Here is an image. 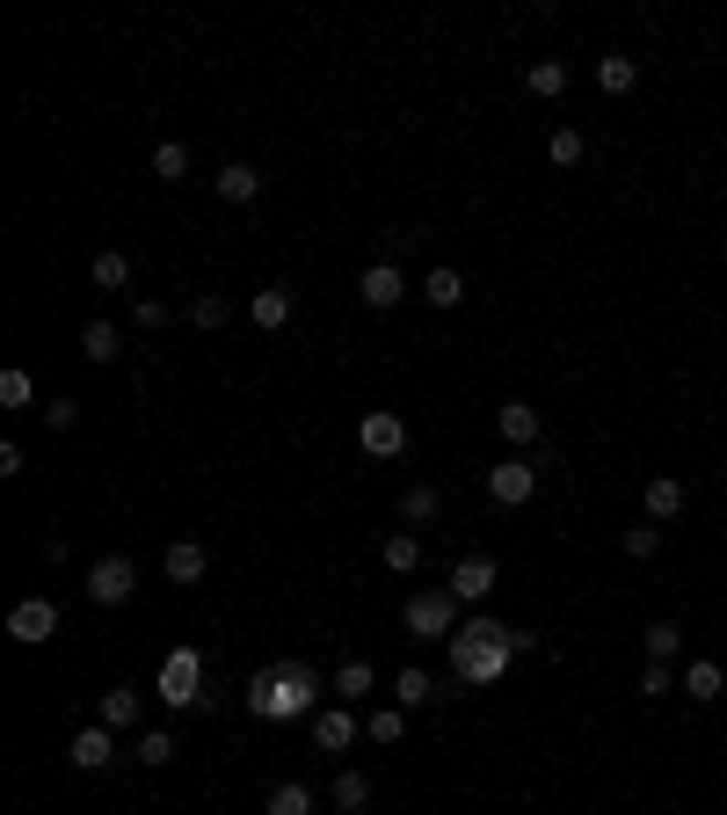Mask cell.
Segmentation results:
<instances>
[{
  "label": "cell",
  "instance_id": "21",
  "mask_svg": "<svg viewBox=\"0 0 727 815\" xmlns=\"http://www.w3.org/2000/svg\"><path fill=\"white\" fill-rule=\"evenodd\" d=\"M633 81H641V59H625V52H604V59H597V87H604V95H625Z\"/></svg>",
  "mask_w": 727,
  "mask_h": 815
},
{
  "label": "cell",
  "instance_id": "33",
  "mask_svg": "<svg viewBox=\"0 0 727 815\" xmlns=\"http://www.w3.org/2000/svg\"><path fill=\"white\" fill-rule=\"evenodd\" d=\"M371 685H379V670H371V662H343V670H335V692H343V699H364Z\"/></svg>",
  "mask_w": 727,
  "mask_h": 815
},
{
  "label": "cell",
  "instance_id": "12",
  "mask_svg": "<svg viewBox=\"0 0 727 815\" xmlns=\"http://www.w3.org/2000/svg\"><path fill=\"white\" fill-rule=\"evenodd\" d=\"M357 735H364V721H357L349 707H320V713H313V743L328 750V757H343Z\"/></svg>",
  "mask_w": 727,
  "mask_h": 815
},
{
  "label": "cell",
  "instance_id": "30",
  "mask_svg": "<svg viewBox=\"0 0 727 815\" xmlns=\"http://www.w3.org/2000/svg\"><path fill=\"white\" fill-rule=\"evenodd\" d=\"M154 175H160V182H182V175H190V146H182V139H160L154 146Z\"/></svg>",
  "mask_w": 727,
  "mask_h": 815
},
{
  "label": "cell",
  "instance_id": "39",
  "mask_svg": "<svg viewBox=\"0 0 727 815\" xmlns=\"http://www.w3.org/2000/svg\"><path fill=\"white\" fill-rule=\"evenodd\" d=\"M131 321L139 328H168V299H131Z\"/></svg>",
  "mask_w": 727,
  "mask_h": 815
},
{
  "label": "cell",
  "instance_id": "16",
  "mask_svg": "<svg viewBox=\"0 0 727 815\" xmlns=\"http://www.w3.org/2000/svg\"><path fill=\"white\" fill-rule=\"evenodd\" d=\"M727 692V670L713 656H698V662H684V699H698V707H706V699H720Z\"/></svg>",
  "mask_w": 727,
  "mask_h": 815
},
{
  "label": "cell",
  "instance_id": "38",
  "mask_svg": "<svg viewBox=\"0 0 727 815\" xmlns=\"http://www.w3.org/2000/svg\"><path fill=\"white\" fill-rule=\"evenodd\" d=\"M190 321H197V328H225V321H233V306H225L219 292H204V299L190 306Z\"/></svg>",
  "mask_w": 727,
  "mask_h": 815
},
{
  "label": "cell",
  "instance_id": "5",
  "mask_svg": "<svg viewBox=\"0 0 727 815\" xmlns=\"http://www.w3.org/2000/svg\"><path fill=\"white\" fill-rule=\"evenodd\" d=\"M59 634V605L52 597H22L15 612H8V641H22V648H44Z\"/></svg>",
  "mask_w": 727,
  "mask_h": 815
},
{
  "label": "cell",
  "instance_id": "11",
  "mask_svg": "<svg viewBox=\"0 0 727 815\" xmlns=\"http://www.w3.org/2000/svg\"><path fill=\"white\" fill-rule=\"evenodd\" d=\"M357 299H364L371 313H393L400 299H408V278H400V262H371V270L357 278Z\"/></svg>",
  "mask_w": 727,
  "mask_h": 815
},
{
  "label": "cell",
  "instance_id": "31",
  "mask_svg": "<svg viewBox=\"0 0 727 815\" xmlns=\"http://www.w3.org/2000/svg\"><path fill=\"white\" fill-rule=\"evenodd\" d=\"M524 81H531V95H546V103H554V95H568V66H560V59H538Z\"/></svg>",
  "mask_w": 727,
  "mask_h": 815
},
{
  "label": "cell",
  "instance_id": "28",
  "mask_svg": "<svg viewBox=\"0 0 727 815\" xmlns=\"http://www.w3.org/2000/svg\"><path fill=\"white\" fill-rule=\"evenodd\" d=\"M364 735H371V743H386V750H393L400 735H408V707H379V713H371V721H364Z\"/></svg>",
  "mask_w": 727,
  "mask_h": 815
},
{
  "label": "cell",
  "instance_id": "27",
  "mask_svg": "<svg viewBox=\"0 0 727 815\" xmlns=\"http://www.w3.org/2000/svg\"><path fill=\"white\" fill-rule=\"evenodd\" d=\"M436 510H444V495H436L430 481H415V488H408V495H400V518H408V524H430Z\"/></svg>",
  "mask_w": 727,
  "mask_h": 815
},
{
  "label": "cell",
  "instance_id": "14",
  "mask_svg": "<svg viewBox=\"0 0 727 815\" xmlns=\"http://www.w3.org/2000/svg\"><path fill=\"white\" fill-rule=\"evenodd\" d=\"M292 313H298L292 284H270V292H255V299H247V321H255V328H284Z\"/></svg>",
  "mask_w": 727,
  "mask_h": 815
},
{
  "label": "cell",
  "instance_id": "8",
  "mask_svg": "<svg viewBox=\"0 0 727 815\" xmlns=\"http://www.w3.org/2000/svg\"><path fill=\"white\" fill-rule=\"evenodd\" d=\"M357 445L371 451V459H400V451H408V422H400L393 408H371V416L357 422Z\"/></svg>",
  "mask_w": 727,
  "mask_h": 815
},
{
  "label": "cell",
  "instance_id": "20",
  "mask_svg": "<svg viewBox=\"0 0 727 815\" xmlns=\"http://www.w3.org/2000/svg\"><path fill=\"white\" fill-rule=\"evenodd\" d=\"M219 197H225V205H255V197H262V175L247 168V160H233V168H219Z\"/></svg>",
  "mask_w": 727,
  "mask_h": 815
},
{
  "label": "cell",
  "instance_id": "26",
  "mask_svg": "<svg viewBox=\"0 0 727 815\" xmlns=\"http://www.w3.org/2000/svg\"><path fill=\"white\" fill-rule=\"evenodd\" d=\"M139 707H146V699L131 692V685H117V692L103 699V721H109V729H139Z\"/></svg>",
  "mask_w": 727,
  "mask_h": 815
},
{
  "label": "cell",
  "instance_id": "22",
  "mask_svg": "<svg viewBox=\"0 0 727 815\" xmlns=\"http://www.w3.org/2000/svg\"><path fill=\"white\" fill-rule=\"evenodd\" d=\"M641 648H647V662H676V656H684V626H676V619H655V626L641 634Z\"/></svg>",
  "mask_w": 727,
  "mask_h": 815
},
{
  "label": "cell",
  "instance_id": "18",
  "mask_svg": "<svg viewBox=\"0 0 727 815\" xmlns=\"http://www.w3.org/2000/svg\"><path fill=\"white\" fill-rule=\"evenodd\" d=\"M647 518L655 524H670V518H684V481H670V473H655V481H647Z\"/></svg>",
  "mask_w": 727,
  "mask_h": 815
},
{
  "label": "cell",
  "instance_id": "7",
  "mask_svg": "<svg viewBox=\"0 0 727 815\" xmlns=\"http://www.w3.org/2000/svg\"><path fill=\"white\" fill-rule=\"evenodd\" d=\"M487 495H495L503 510L531 503V495H538V467H531V459H503V467H487Z\"/></svg>",
  "mask_w": 727,
  "mask_h": 815
},
{
  "label": "cell",
  "instance_id": "10",
  "mask_svg": "<svg viewBox=\"0 0 727 815\" xmlns=\"http://www.w3.org/2000/svg\"><path fill=\"white\" fill-rule=\"evenodd\" d=\"M495 583H503V568H495L487 554H466L459 568H451V597H459V605H487Z\"/></svg>",
  "mask_w": 727,
  "mask_h": 815
},
{
  "label": "cell",
  "instance_id": "35",
  "mask_svg": "<svg viewBox=\"0 0 727 815\" xmlns=\"http://www.w3.org/2000/svg\"><path fill=\"white\" fill-rule=\"evenodd\" d=\"M625 554H633V561H655L662 554V524H625Z\"/></svg>",
  "mask_w": 727,
  "mask_h": 815
},
{
  "label": "cell",
  "instance_id": "36",
  "mask_svg": "<svg viewBox=\"0 0 727 815\" xmlns=\"http://www.w3.org/2000/svg\"><path fill=\"white\" fill-rule=\"evenodd\" d=\"M371 801V780L364 772H335V808H364Z\"/></svg>",
  "mask_w": 727,
  "mask_h": 815
},
{
  "label": "cell",
  "instance_id": "37",
  "mask_svg": "<svg viewBox=\"0 0 727 815\" xmlns=\"http://www.w3.org/2000/svg\"><path fill=\"white\" fill-rule=\"evenodd\" d=\"M131 757H139V764H154V772H160V764H168V757H175V735H160V729H146V735H139V750H131Z\"/></svg>",
  "mask_w": 727,
  "mask_h": 815
},
{
  "label": "cell",
  "instance_id": "25",
  "mask_svg": "<svg viewBox=\"0 0 727 815\" xmlns=\"http://www.w3.org/2000/svg\"><path fill=\"white\" fill-rule=\"evenodd\" d=\"M393 699H400V707H430V699H436V677H430V670H415V662H408V670L393 677Z\"/></svg>",
  "mask_w": 727,
  "mask_h": 815
},
{
  "label": "cell",
  "instance_id": "23",
  "mask_svg": "<svg viewBox=\"0 0 727 815\" xmlns=\"http://www.w3.org/2000/svg\"><path fill=\"white\" fill-rule=\"evenodd\" d=\"M87 278L103 284V292H124V284H131V255H124V248H103V255L87 262Z\"/></svg>",
  "mask_w": 727,
  "mask_h": 815
},
{
  "label": "cell",
  "instance_id": "13",
  "mask_svg": "<svg viewBox=\"0 0 727 815\" xmlns=\"http://www.w3.org/2000/svg\"><path fill=\"white\" fill-rule=\"evenodd\" d=\"M495 430H503V445H538V437H546V416H538L531 400H503V408H495Z\"/></svg>",
  "mask_w": 727,
  "mask_h": 815
},
{
  "label": "cell",
  "instance_id": "34",
  "mask_svg": "<svg viewBox=\"0 0 727 815\" xmlns=\"http://www.w3.org/2000/svg\"><path fill=\"white\" fill-rule=\"evenodd\" d=\"M270 815H313V786H298V780H284L277 794H270Z\"/></svg>",
  "mask_w": 727,
  "mask_h": 815
},
{
  "label": "cell",
  "instance_id": "32",
  "mask_svg": "<svg viewBox=\"0 0 727 815\" xmlns=\"http://www.w3.org/2000/svg\"><path fill=\"white\" fill-rule=\"evenodd\" d=\"M30 400H36V379L22 365H8L0 372V408H30Z\"/></svg>",
  "mask_w": 727,
  "mask_h": 815
},
{
  "label": "cell",
  "instance_id": "9",
  "mask_svg": "<svg viewBox=\"0 0 727 815\" xmlns=\"http://www.w3.org/2000/svg\"><path fill=\"white\" fill-rule=\"evenodd\" d=\"M66 764H73V772H109V764H117V729H109V721L81 729L66 743Z\"/></svg>",
  "mask_w": 727,
  "mask_h": 815
},
{
  "label": "cell",
  "instance_id": "29",
  "mask_svg": "<svg viewBox=\"0 0 727 815\" xmlns=\"http://www.w3.org/2000/svg\"><path fill=\"white\" fill-rule=\"evenodd\" d=\"M546 154H554V168H582V154H589V139L575 132V124H560L554 139H546Z\"/></svg>",
  "mask_w": 727,
  "mask_h": 815
},
{
  "label": "cell",
  "instance_id": "41",
  "mask_svg": "<svg viewBox=\"0 0 727 815\" xmlns=\"http://www.w3.org/2000/svg\"><path fill=\"white\" fill-rule=\"evenodd\" d=\"M670 685H676V677H670V662H647V670H641V692H647V699H662Z\"/></svg>",
  "mask_w": 727,
  "mask_h": 815
},
{
  "label": "cell",
  "instance_id": "6",
  "mask_svg": "<svg viewBox=\"0 0 727 815\" xmlns=\"http://www.w3.org/2000/svg\"><path fill=\"white\" fill-rule=\"evenodd\" d=\"M131 591H139V568H131L124 554H103L95 568H87V597H95V605H124Z\"/></svg>",
  "mask_w": 727,
  "mask_h": 815
},
{
  "label": "cell",
  "instance_id": "4",
  "mask_svg": "<svg viewBox=\"0 0 727 815\" xmlns=\"http://www.w3.org/2000/svg\"><path fill=\"white\" fill-rule=\"evenodd\" d=\"M160 707H204V656L197 648H175L160 662Z\"/></svg>",
  "mask_w": 727,
  "mask_h": 815
},
{
  "label": "cell",
  "instance_id": "3",
  "mask_svg": "<svg viewBox=\"0 0 727 815\" xmlns=\"http://www.w3.org/2000/svg\"><path fill=\"white\" fill-rule=\"evenodd\" d=\"M400 619H408L415 641H451V634H459V626H451V619H459V597H451V583H444V591H415Z\"/></svg>",
  "mask_w": 727,
  "mask_h": 815
},
{
  "label": "cell",
  "instance_id": "24",
  "mask_svg": "<svg viewBox=\"0 0 727 815\" xmlns=\"http://www.w3.org/2000/svg\"><path fill=\"white\" fill-rule=\"evenodd\" d=\"M379 561H386L393 575H415V568H422V539H415V532H393V539L379 546Z\"/></svg>",
  "mask_w": 727,
  "mask_h": 815
},
{
  "label": "cell",
  "instance_id": "2",
  "mask_svg": "<svg viewBox=\"0 0 727 815\" xmlns=\"http://www.w3.org/2000/svg\"><path fill=\"white\" fill-rule=\"evenodd\" d=\"M517 648H531V634H509L503 619H466L451 634V670L466 677V685H495Z\"/></svg>",
  "mask_w": 727,
  "mask_h": 815
},
{
  "label": "cell",
  "instance_id": "15",
  "mask_svg": "<svg viewBox=\"0 0 727 815\" xmlns=\"http://www.w3.org/2000/svg\"><path fill=\"white\" fill-rule=\"evenodd\" d=\"M81 357H87V365H117V357H124L117 321H87V328H81Z\"/></svg>",
  "mask_w": 727,
  "mask_h": 815
},
{
  "label": "cell",
  "instance_id": "40",
  "mask_svg": "<svg viewBox=\"0 0 727 815\" xmlns=\"http://www.w3.org/2000/svg\"><path fill=\"white\" fill-rule=\"evenodd\" d=\"M44 422H52V430H73V422H81V400H66V394L44 400Z\"/></svg>",
  "mask_w": 727,
  "mask_h": 815
},
{
  "label": "cell",
  "instance_id": "17",
  "mask_svg": "<svg viewBox=\"0 0 727 815\" xmlns=\"http://www.w3.org/2000/svg\"><path fill=\"white\" fill-rule=\"evenodd\" d=\"M204 568H211V554L197 539H175L168 546V583H204Z\"/></svg>",
  "mask_w": 727,
  "mask_h": 815
},
{
  "label": "cell",
  "instance_id": "19",
  "mask_svg": "<svg viewBox=\"0 0 727 815\" xmlns=\"http://www.w3.org/2000/svg\"><path fill=\"white\" fill-rule=\"evenodd\" d=\"M422 299H430L436 313H451V306H459V299H466V278H459L451 262H436L430 278H422Z\"/></svg>",
  "mask_w": 727,
  "mask_h": 815
},
{
  "label": "cell",
  "instance_id": "1",
  "mask_svg": "<svg viewBox=\"0 0 727 815\" xmlns=\"http://www.w3.org/2000/svg\"><path fill=\"white\" fill-rule=\"evenodd\" d=\"M247 713L255 721H313L320 713V677L306 662H270L247 677Z\"/></svg>",
  "mask_w": 727,
  "mask_h": 815
}]
</instances>
